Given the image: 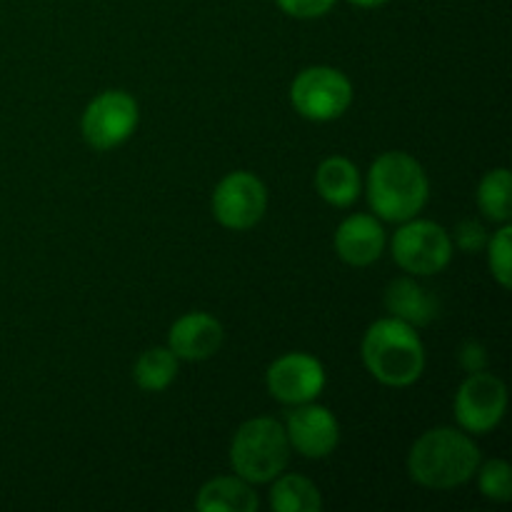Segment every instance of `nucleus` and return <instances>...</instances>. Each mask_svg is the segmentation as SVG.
Returning <instances> with one entry per match:
<instances>
[{
	"instance_id": "25",
	"label": "nucleus",
	"mask_w": 512,
	"mask_h": 512,
	"mask_svg": "<svg viewBox=\"0 0 512 512\" xmlns=\"http://www.w3.org/2000/svg\"><path fill=\"white\" fill-rule=\"evenodd\" d=\"M348 3L358 5V8H380V5H385L388 0H348Z\"/></svg>"
},
{
	"instance_id": "9",
	"label": "nucleus",
	"mask_w": 512,
	"mask_h": 512,
	"mask_svg": "<svg viewBox=\"0 0 512 512\" xmlns=\"http://www.w3.org/2000/svg\"><path fill=\"white\" fill-rule=\"evenodd\" d=\"M268 210V190L263 180L248 170L225 175L213 190V215L223 228L248 230L263 220Z\"/></svg>"
},
{
	"instance_id": "14",
	"label": "nucleus",
	"mask_w": 512,
	"mask_h": 512,
	"mask_svg": "<svg viewBox=\"0 0 512 512\" xmlns=\"http://www.w3.org/2000/svg\"><path fill=\"white\" fill-rule=\"evenodd\" d=\"M385 308L393 318L403 320V323L420 328V325H430L440 315V300L415 283L413 275L408 278H398L385 288Z\"/></svg>"
},
{
	"instance_id": "17",
	"label": "nucleus",
	"mask_w": 512,
	"mask_h": 512,
	"mask_svg": "<svg viewBox=\"0 0 512 512\" xmlns=\"http://www.w3.org/2000/svg\"><path fill=\"white\" fill-rule=\"evenodd\" d=\"M270 508L275 512H320L323 510V498L313 480L303 475H283L270 480Z\"/></svg>"
},
{
	"instance_id": "21",
	"label": "nucleus",
	"mask_w": 512,
	"mask_h": 512,
	"mask_svg": "<svg viewBox=\"0 0 512 512\" xmlns=\"http://www.w3.org/2000/svg\"><path fill=\"white\" fill-rule=\"evenodd\" d=\"M488 265L493 278L503 285L505 290L512 285V228L510 223H503V228L488 238Z\"/></svg>"
},
{
	"instance_id": "6",
	"label": "nucleus",
	"mask_w": 512,
	"mask_h": 512,
	"mask_svg": "<svg viewBox=\"0 0 512 512\" xmlns=\"http://www.w3.org/2000/svg\"><path fill=\"white\" fill-rule=\"evenodd\" d=\"M393 258L408 275L443 273L453 260V238L433 220H405L393 235Z\"/></svg>"
},
{
	"instance_id": "11",
	"label": "nucleus",
	"mask_w": 512,
	"mask_h": 512,
	"mask_svg": "<svg viewBox=\"0 0 512 512\" xmlns=\"http://www.w3.org/2000/svg\"><path fill=\"white\" fill-rule=\"evenodd\" d=\"M283 428L285 435H288L290 450H295V453L308 460L328 458L340 443L338 420L328 408L315 405V400L313 403L295 405Z\"/></svg>"
},
{
	"instance_id": "7",
	"label": "nucleus",
	"mask_w": 512,
	"mask_h": 512,
	"mask_svg": "<svg viewBox=\"0 0 512 512\" xmlns=\"http://www.w3.org/2000/svg\"><path fill=\"white\" fill-rule=\"evenodd\" d=\"M138 103L125 90H105L85 105L80 130L90 148L113 150L123 145L138 128Z\"/></svg>"
},
{
	"instance_id": "5",
	"label": "nucleus",
	"mask_w": 512,
	"mask_h": 512,
	"mask_svg": "<svg viewBox=\"0 0 512 512\" xmlns=\"http://www.w3.org/2000/svg\"><path fill=\"white\" fill-rule=\"evenodd\" d=\"M290 103L313 123L338 120L353 103V83L348 75L330 65H313L295 75L290 85Z\"/></svg>"
},
{
	"instance_id": "8",
	"label": "nucleus",
	"mask_w": 512,
	"mask_h": 512,
	"mask_svg": "<svg viewBox=\"0 0 512 512\" xmlns=\"http://www.w3.org/2000/svg\"><path fill=\"white\" fill-rule=\"evenodd\" d=\"M508 388L493 373H470L455 395V420L468 435H488L503 420Z\"/></svg>"
},
{
	"instance_id": "12",
	"label": "nucleus",
	"mask_w": 512,
	"mask_h": 512,
	"mask_svg": "<svg viewBox=\"0 0 512 512\" xmlns=\"http://www.w3.org/2000/svg\"><path fill=\"white\" fill-rule=\"evenodd\" d=\"M223 325L208 313H185L183 318L170 325L168 348L178 360H198L213 358L223 345Z\"/></svg>"
},
{
	"instance_id": "19",
	"label": "nucleus",
	"mask_w": 512,
	"mask_h": 512,
	"mask_svg": "<svg viewBox=\"0 0 512 512\" xmlns=\"http://www.w3.org/2000/svg\"><path fill=\"white\" fill-rule=\"evenodd\" d=\"M135 383L145 393H163L178 375V358L170 348H150L135 363Z\"/></svg>"
},
{
	"instance_id": "2",
	"label": "nucleus",
	"mask_w": 512,
	"mask_h": 512,
	"mask_svg": "<svg viewBox=\"0 0 512 512\" xmlns=\"http://www.w3.org/2000/svg\"><path fill=\"white\" fill-rule=\"evenodd\" d=\"M430 195L428 175L413 155L390 150L368 170V203L378 218L405 223L425 208Z\"/></svg>"
},
{
	"instance_id": "10",
	"label": "nucleus",
	"mask_w": 512,
	"mask_h": 512,
	"mask_svg": "<svg viewBox=\"0 0 512 512\" xmlns=\"http://www.w3.org/2000/svg\"><path fill=\"white\" fill-rule=\"evenodd\" d=\"M268 393L283 405L313 403L325 388V368L310 353H285L265 373Z\"/></svg>"
},
{
	"instance_id": "3",
	"label": "nucleus",
	"mask_w": 512,
	"mask_h": 512,
	"mask_svg": "<svg viewBox=\"0 0 512 512\" xmlns=\"http://www.w3.org/2000/svg\"><path fill=\"white\" fill-rule=\"evenodd\" d=\"M363 363L378 383L388 388H408L425 370V348L413 325L398 318H380L365 330Z\"/></svg>"
},
{
	"instance_id": "22",
	"label": "nucleus",
	"mask_w": 512,
	"mask_h": 512,
	"mask_svg": "<svg viewBox=\"0 0 512 512\" xmlns=\"http://www.w3.org/2000/svg\"><path fill=\"white\" fill-rule=\"evenodd\" d=\"M278 8L283 10L290 18L310 20V18H323L330 8L335 5V0H275Z\"/></svg>"
},
{
	"instance_id": "16",
	"label": "nucleus",
	"mask_w": 512,
	"mask_h": 512,
	"mask_svg": "<svg viewBox=\"0 0 512 512\" xmlns=\"http://www.w3.org/2000/svg\"><path fill=\"white\" fill-rule=\"evenodd\" d=\"M315 188L325 203L335 208H348L360 195V173L353 160L343 155H330L315 173Z\"/></svg>"
},
{
	"instance_id": "20",
	"label": "nucleus",
	"mask_w": 512,
	"mask_h": 512,
	"mask_svg": "<svg viewBox=\"0 0 512 512\" xmlns=\"http://www.w3.org/2000/svg\"><path fill=\"white\" fill-rule=\"evenodd\" d=\"M478 488L483 498L493 503H508L512 498V470L505 460H490L478 468Z\"/></svg>"
},
{
	"instance_id": "24",
	"label": "nucleus",
	"mask_w": 512,
	"mask_h": 512,
	"mask_svg": "<svg viewBox=\"0 0 512 512\" xmlns=\"http://www.w3.org/2000/svg\"><path fill=\"white\" fill-rule=\"evenodd\" d=\"M460 363H463V368L468 373H478V370H485L488 358H485V350L478 343H468L463 348V353H460Z\"/></svg>"
},
{
	"instance_id": "13",
	"label": "nucleus",
	"mask_w": 512,
	"mask_h": 512,
	"mask_svg": "<svg viewBox=\"0 0 512 512\" xmlns=\"http://www.w3.org/2000/svg\"><path fill=\"white\" fill-rule=\"evenodd\" d=\"M385 250V230L373 215H350L335 230V253L353 268L373 265Z\"/></svg>"
},
{
	"instance_id": "18",
	"label": "nucleus",
	"mask_w": 512,
	"mask_h": 512,
	"mask_svg": "<svg viewBox=\"0 0 512 512\" xmlns=\"http://www.w3.org/2000/svg\"><path fill=\"white\" fill-rule=\"evenodd\" d=\"M512 180L508 168H495L485 173L478 185V208L493 223H510L512 218Z\"/></svg>"
},
{
	"instance_id": "15",
	"label": "nucleus",
	"mask_w": 512,
	"mask_h": 512,
	"mask_svg": "<svg viewBox=\"0 0 512 512\" xmlns=\"http://www.w3.org/2000/svg\"><path fill=\"white\" fill-rule=\"evenodd\" d=\"M195 508L200 512H255L260 508V500L248 480L225 475L208 480L200 488Z\"/></svg>"
},
{
	"instance_id": "4",
	"label": "nucleus",
	"mask_w": 512,
	"mask_h": 512,
	"mask_svg": "<svg viewBox=\"0 0 512 512\" xmlns=\"http://www.w3.org/2000/svg\"><path fill=\"white\" fill-rule=\"evenodd\" d=\"M290 443L285 428L273 418H253L243 423L230 443V465L235 475L250 485H263L285 473Z\"/></svg>"
},
{
	"instance_id": "1",
	"label": "nucleus",
	"mask_w": 512,
	"mask_h": 512,
	"mask_svg": "<svg viewBox=\"0 0 512 512\" xmlns=\"http://www.w3.org/2000/svg\"><path fill=\"white\" fill-rule=\"evenodd\" d=\"M480 448L465 430L433 428L420 435L408 453V473L430 490H453L473 480Z\"/></svg>"
},
{
	"instance_id": "23",
	"label": "nucleus",
	"mask_w": 512,
	"mask_h": 512,
	"mask_svg": "<svg viewBox=\"0 0 512 512\" xmlns=\"http://www.w3.org/2000/svg\"><path fill=\"white\" fill-rule=\"evenodd\" d=\"M455 240H458V248L465 250V253H478L488 243V230L478 220H463L455 228Z\"/></svg>"
}]
</instances>
